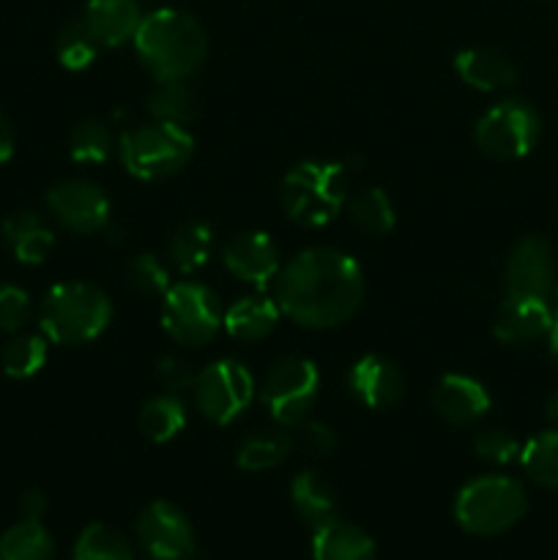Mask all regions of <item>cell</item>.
<instances>
[{
	"label": "cell",
	"mask_w": 558,
	"mask_h": 560,
	"mask_svg": "<svg viewBox=\"0 0 558 560\" xmlns=\"http://www.w3.org/2000/svg\"><path fill=\"white\" fill-rule=\"evenodd\" d=\"M364 299V271L348 252L315 246L295 255L279 271L277 304L304 328H337L350 320Z\"/></svg>",
	"instance_id": "1"
},
{
	"label": "cell",
	"mask_w": 558,
	"mask_h": 560,
	"mask_svg": "<svg viewBox=\"0 0 558 560\" xmlns=\"http://www.w3.org/2000/svg\"><path fill=\"white\" fill-rule=\"evenodd\" d=\"M140 63L156 82L189 80L208 55V38L200 22L178 9H156L142 16L135 33Z\"/></svg>",
	"instance_id": "2"
},
{
	"label": "cell",
	"mask_w": 558,
	"mask_h": 560,
	"mask_svg": "<svg viewBox=\"0 0 558 560\" xmlns=\"http://www.w3.org/2000/svg\"><path fill=\"white\" fill-rule=\"evenodd\" d=\"M113 320L107 293L91 282L55 284L38 306L42 334L55 345H85Z\"/></svg>",
	"instance_id": "3"
},
{
	"label": "cell",
	"mask_w": 558,
	"mask_h": 560,
	"mask_svg": "<svg viewBox=\"0 0 558 560\" xmlns=\"http://www.w3.org/2000/svg\"><path fill=\"white\" fill-rule=\"evenodd\" d=\"M348 202V175L342 164L310 159L284 175L282 208L301 228H326Z\"/></svg>",
	"instance_id": "4"
},
{
	"label": "cell",
	"mask_w": 558,
	"mask_h": 560,
	"mask_svg": "<svg viewBox=\"0 0 558 560\" xmlns=\"http://www.w3.org/2000/svg\"><path fill=\"white\" fill-rule=\"evenodd\" d=\"M528 509L520 481L509 476H479L460 490L454 517L460 528L474 536H498L514 528Z\"/></svg>",
	"instance_id": "5"
},
{
	"label": "cell",
	"mask_w": 558,
	"mask_h": 560,
	"mask_svg": "<svg viewBox=\"0 0 558 560\" xmlns=\"http://www.w3.org/2000/svg\"><path fill=\"white\" fill-rule=\"evenodd\" d=\"M118 151L129 175L140 180H162L186 167L195 153V137L178 124L153 120L126 131Z\"/></svg>",
	"instance_id": "6"
},
{
	"label": "cell",
	"mask_w": 558,
	"mask_h": 560,
	"mask_svg": "<svg viewBox=\"0 0 558 560\" xmlns=\"http://www.w3.org/2000/svg\"><path fill=\"white\" fill-rule=\"evenodd\" d=\"M224 312L217 293L200 282L170 284L162 299V328L173 342L200 348L222 328Z\"/></svg>",
	"instance_id": "7"
},
{
	"label": "cell",
	"mask_w": 558,
	"mask_h": 560,
	"mask_svg": "<svg viewBox=\"0 0 558 560\" xmlns=\"http://www.w3.org/2000/svg\"><path fill=\"white\" fill-rule=\"evenodd\" d=\"M542 135V118L523 98H503L492 104L476 124V145L492 159L512 162L534 151Z\"/></svg>",
	"instance_id": "8"
},
{
	"label": "cell",
	"mask_w": 558,
	"mask_h": 560,
	"mask_svg": "<svg viewBox=\"0 0 558 560\" xmlns=\"http://www.w3.org/2000/svg\"><path fill=\"white\" fill-rule=\"evenodd\" d=\"M195 408L211 424H230L239 419L255 399V377L241 361L219 359L202 366L191 383Z\"/></svg>",
	"instance_id": "9"
},
{
	"label": "cell",
	"mask_w": 558,
	"mask_h": 560,
	"mask_svg": "<svg viewBox=\"0 0 558 560\" xmlns=\"http://www.w3.org/2000/svg\"><path fill=\"white\" fill-rule=\"evenodd\" d=\"M321 397V372L310 359L288 355L268 370L260 399L271 419L282 427H295L310 416Z\"/></svg>",
	"instance_id": "10"
},
{
	"label": "cell",
	"mask_w": 558,
	"mask_h": 560,
	"mask_svg": "<svg viewBox=\"0 0 558 560\" xmlns=\"http://www.w3.org/2000/svg\"><path fill=\"white\" fill-rule=\"evenodd\" d=\"M137 539L153 560H186L195 552V528L170 501H153L137 517Z\"/></svg>",
	"instance_id": "11"
},
{
	"label": "cell",
	"mask_w": 558,
	"mask_h": 560,
	"mask_svg": "<svg viewBox=\"0 0 558 560\" xmlns=\"http://www.w3.org/2000/svg\"><path fill=\"white\" fill-rule=\"evenodd\" d=\"M47 208L71 233L93 235L107 228L109 200L91 180H60L58 186L47 191Z\"/></svg>",
	"instance_id": "12"
},
{
	"label": "cell",
	"mask_w": 558,
	"mask_h": 560,
	"mask_svg": "<svg viewBox=\"0 0 558 560\" xmlns=\"http://www.w3.org/2000/svg\"><path fill=\"white\" fill-rule=\"evenodd\" d=\"M556 284L553 249L539 235H525L512 246L507 260V295L547 299Z\"/></svg>",
	"instance_id": "13"
},
{
	"label": "cell",
	"mask_w": 558,
	"mask_h": 560,
	"mask_svg": "<svg viewBox=\"0 0 558 560\" xmlns=\"http://www.w3.org/2000/svg\"><path fill=\"white\" fill-rule=\"evenodd\" d=\"M224 268L235 279L255 288H266L279 273V249L274 238L260 230H246L233 235L222 249Z\"/></svg>",
	"instance_id": "14"
},
{
	"label": "cell",
	"mask_w": 558,
	"mask_h": 560,
	"mask_svg": "<svg viewBox=\"0 0 558 560\" xmlns=\"http://www.w3.org/2000/svg\"><path fill=\"white\" fill-rule=\"evenodd\" d=\"M348 392L359 399L361 405L375 410L394 408L405 394V375L394 361L383 359V355H364L350 366Z\"/></svg>",
	"instance_id": "15"
},
{
	"label": "cell",
	"mask_w": 558,
	"mask_h": 560,
	"mask_svg": "<svg viewBox=\"0 0 558 560\" xmlns=\"http://www.w3.org/2000/svg\"><path fill=\"white\" fill-rule=\"evenodd\" d=\"M553 312L547 299H531V295H507L498 306L496 337L507 345H531L547 337L553 326Z\"/></svg>",
	"instance_id": "16"
},
{
	"label": "cell",
	"mask_w": 558,
	"mask_h": 560,
	"mask_svg": "<svg viewBox=\"0 0 558 560\" xmlns=\"http://www.w3.org/2000/svg\"><path fill=\"white\" fill-rule=\"evenodd\" d=\"M432 408L449 424L468 427L490 410V394L468 375H443L432 388Z\"/></svg>",
	"instance_id": "17"
},
{
	"label": "cell",
	"mask_w": 558,
	"mask_h": 560,
	"mask_svg": "<svg viewBox=\"0 0 558 560\" xmlns=\"http://www.w3.org/2000/svg\"><path fill=\"white\" fill-rule=\"evenodd\" d=\"M454 71L460 80L476 91H509L518 82V69L503 52L490 47H468L454 55Z\"/></svg>",
	"instance_id": "18"
},
{
	"label": "cell",
	"mask_w": 558,
	"mask_h": 560,
	"mask_svg": "<svg viewBox=\"0 0 558 560\" xmlns=\"http://www.w3.org/2000/svg\"><path fill=\"white\" fill-rule=\"evenodd\" d=\"M82 22L102 47H118L140 27V0H88Z\"/></svg>",
	"instance_id": "19"
},
{
	"label": "cell",
	"mask_w": 558,
	"mask_h": 560,
	"mask_svg": "<svg viewBox=\"0 0 558 560\" xmlns=\"http://www.w3.org/2000/svg\"><path fill=\"white\" fill-rule=\"evenodd\" d=\"M3 241L22 266H42L55 246V233L38 213L16 211L3 222Z\"/></svg>",
	"instance_id": "20"
},
{
	"label": "cell",
	"mask_w": 558,
	"mask_h": 560,
	"mask_svg": "<svg viewBox=\"0 0 558 560\" xmlns=\"http://www.w3.org/2000/svg\"><path fill=\"white\" fill-rule=\"evenodd\" d=\"M315 560H375V541L353 523L332 520L315 530L312 541Z\"/></svg>",
	"instance_id": "21"
},
{
	"label": "cell",
	"mask_w": 558,
	"mask_h": 560,
	"mask_svg": "<svg viewBox=\"0 0 558 560\" xmlns=\"http://www.w3.org/2000/svg\"><path fill=\"white\" fill-rule=\"evenodd\" d=\"M290 501L312 530L337 520V492L315 470H304V474L295 476L293 485H290Z\"/></svg>",
	"instance_id": "22"
},
{
	"label": "cell",
	"mask_w": 558,
	"mask_h": 560,
	"mask_svg": "<svg viewBox=\"0 0 558 560\" xmlns=\"http://www.w3.org/2000/svg\"><path fill=\"white\" fill-rule=\"evenodd\" d=\"M277 301L266 299V295H246L224 312L222 326L228 328L230 337L241 339V342H257V339H266L277 328Z\"/></svg>",
	"instance_id": "23"
},
{
	"label": "cell",
	"mask_w": 558,
	"mask_h": 560,
	"mask_svg": "<svg viewBox=\"0 0 558 560\" xmlns=\"http://www.w3.org/2000/svg\"><path fill=\"white\" fill-rule=\"evenodd\" d=\"M293 438L288 432L277 430H260L246 435L244 441L235 448V463L241 470H252V474H260V470H271L277 465H282L284 459L293 452Z\"/></svg>",
	"instance_id": "24"
},
{
	"label": "cell",
	"mask_w": 558,
	"mask_h": 560,
	"mask_svg": "<svg viewBox=\"0 0 558 560\" xmlns=\"http://www.w3.org/2000/svg\"><path fill=\"white\" fill-rule=\"evenodd\" d=\"M55 541L38 520H20L0 536V560H53Z\"/></svg>",
	"instance_id": "25"
},
{
	"label": "cell",
	"mask_w": 558,
	"mask_h": 560,
	"mask_svg": "<svg viewBox=\"0 0 558 560\" xmlns=\"http://www.w3.org/2000/svg\"><path fill=\"white\" fill-rule=\"evenodd\" d=\"M213 230L206 222H186L173 233L167 244V257L181 273H191L202 268L211 257Z\"/></svg>",
	"instance_id": "26"
},
{
	"label": "cell",
	"mask_w": 558,
	"mask_h": 560,
	"mask_svg": "<svg viewBox=\"0 0 558 560\" xmlns=\"http://www.w3.org/2000/svg\"><path fill=\"white\" fill-rule=\"evenodd\" d=\"M186 427V405L175 394H159L140 410V430L148 441L167 443Z\"/></svg>",
	"instance_id": "27"
},
{
	"label": "cell",
	"mask_w": 558,
	"mask_h": 560,
	"mask_svg": "<svg viewBox=\"0 0 558 560\" xmlns=\"http://www.w3.org/2000/svg\"><path fill=\"white\" fill-rule=\"evenodd\" d=\"M148 109L156 120L186 126L200 113V96H197L195 88L186 85V80L159 82V88L148 98Z\"/></svg>",
	"instance_id": "28"
},
{
	"label": "cell",
	"mask_w": 558,
	"mask_h": 560,
	"mask_svg": "<svg viewBox=\"0 0 558 560\" xmlns=\"http://www.w3.org/2000/svg\"><path fill=\"white\" fill-rule=\"evenodd\" d=\"M348 213L353 219V224L359 230L370 235H386L394 230V222H397V213H394L392 200L383 189L377 186H367L359 195L350 197Z\"/></svg>",
	"instance_id": "29"
},
{
	"label": "cell",
	"mask_w": 558,
	"mask_h": 560,
	"mask_svg": "<svg viewBox=\"0 0 558 560\" xmlns=\"http://www.w3.org/2000/svg\"><path fill=\"white\" fill-rule=\"evenodd\" d=\"M520 463H523L531 481L558 490V430H547L531 438L520 452Z\"/></svg>",
	"instance_id": "30"
},
{
	"label": "cell",
	"mask_w": 558,
	"mask_h": 560,
	"mask_svg": "<svg viewBox=\"0 0 558 560\" xmlns=\"http://www.w3.org/2000/svg\"><path fill=\"white\" fill-rule=\"evenodd\" d=\"M0 361H3L5 375L14 377V381L33 377L47 364V337L44 334L42 337L38 334H20L5 345Z\"/></svg>",
	"instance_id": "31"
},
{
	"label": "cell",
	"mask_w": 558,
	"mask_h": 560,
	"mask_svg": "<svg viewBox=\"0 0 558 560\" xmlns=\"http://www.w3.org/2000/svg\"><path fill=\"white\" fill-rule=\"evenodd\" d=\"M74 560H135V552L118 530L93 523L77 539Z\"/></svg>",
	"instance_id": "32"
},
{
	"label": "cell",
	"mask_w": 558,
	"mask_h": 560,
	"mask_svg": "<svg viewBox=\"0 0 558 560\" xmlns=\"http://www.w3.org/2000/svg\"><path fill=\"white\" fill-rule=\"evenodd\" d=\"M102 44L96 42L91 31H88L85 22H69L63 31L58 33V44H55V52L63 69L69 71H82L96 60Z\"/></svg>",
	"instance_id": "33"
},
{
	"label": "cell",
	"mask_w": 558,
	"mask_h": 560,
	"mask_svg": "<svg viewBox=\"0 0 558 560\" xmlns=\"http://www.w3.org/2000/svg\"><path fill=\"white\" fill-rule=\"evenodd\" d=\"M109 151H113V135H109V126L104 124V120H82V124L71 131L69 153L74 162L98 164L109 156Z\"/></svg>",
	"instance_id": "34"
},
{
	"label": "cell",
	"mask_w": 558,
	"mask_h": 560,
	"mask_svg": "<svg viewBox=\"0 0 558 560\" xmlns=\"http://www.w3.org/2000/svg\"><path fill=\"white\" fill-rule=\"evenodd\" d=\"M126 279H129L131 290L146 299H164V293L170 290L167 266L153 255H137L126 268Z\"/></svg>",
	"instance_id": "35"
},
{
	"label": "cell",
	"mask_w": 558,
	"mask_h": 560,
	"mask_svg": "<svg viewBox=\"0 0 558 560\" xmlns=\"http://www.w3.org/2000/svg\"><path fill=\"white\" fill-rule=\"evenodd\" d=\"M474 452L479 454V459L492 465H509L520 457L523 446L518 443V438L509 435L507 430H485L474 438Z\"/></svg>",
	"instance_id": "36"
},
{
	"label": "cell",
	"mask_w": 558,
	"mask_h": 560,
	"mask_svg": "<svg viewBox=\"0 0 558 560\" xmlns=\"http://www.w3.org/2000/svg\"><path fill=\"white\" fill-rule=\"evenodd\" d=\"M31 320V295L16 284H0V331L16 334Z\"/></svg>",
	"instance_id": "37"
},
{
	"label": "cell",
	"mask_w": 558,
	"mask_h": 560,
	"mask_svg": "<svg viewBox=\"0 0 558 560\" xmlns=\"http://www.w3.org/2000/svg\"><path fill=\"white\" fill-rule=\"evenodd\" d=\"M299 427V435H295L293 443H299L306 454L312 457H328V454L337 448V435L328 424H321V421H301Z\"/></svg>",
	"instance_id": "38"
},
{
	"label": "cell",
	"mask_w": 558,
	"mask_h": 560,
	"mask_svg": "<svg viewBox=\"0 0 558 560\" xmlns=\"http://www.w3.org/2000/svg\"><path fill=\"white\" fill-rule=\"evenodd\" d=\"M197 372L189 370V364L173 359V355H164L156 364V377L167 392H181V388H189L195 383Z\"/></svg>",
	"instance_id": "39"
},
{
	"label": "cell",
	"mask_w": 558,
	"mask_h": 560,
	"mask_svg": "<svg viewBox=\"0 0 558 560\" xmlns=\"http://www.w3.org/2000/svg\"><path fill=\"white\" fill-rule=\"evenodd\" d=\"M47 495H44L42 490H27L22 492L20 498V514L22 520H38L42 523V517L47 514Z\"/></svg>",
	"instance_id": "40"
},
{
	"label": "cell",
	"mask_w": 558,
	"mask_h": 560,
	"mask_svg": "<svg viewBox=\"0 0 558 560\" xmlns=\"http://www.w3.org/2000/svg\"><path fill=\"white\" fill-rule=\"evenodd\" d=\"M14 153V129H11L9 118L0 113V164H5Z\"/></svg>",
	"instance_id": "41"
},
{
	"label": "cell",
	"mask_w": 558,
	"mask_h": 560,
	"mask_svg": "<svg viewBox=\"0 0 558 560\" xmlns=\"http://www.w3.org/2000/svg\"><path fill=\"white\" fill-rule=\"evenodd\" d=\"M547 339H550L553 361H556V364H558V315L553 317V326H550V334H547Z\"/></svg>",
	"instance_id": "42"
},
{
	"label": "cell",
	"mask_w": 558,
	"mask_h": 560,
	"mask_svg": "<svg viewBox=\"0 0 558 560\" xmlns=\"http://www.w3.org/2000/svg\"><path fill=\"white\" fill-rule=\"evenodd\" d=\"M547 419H550L553 424H558V392L553 394L550 402H547Z\"/></svg>",
	"instance_id": "43"
},
{
	"label": "cell",
	"mask_w": 558,
	"mask_h": 560,
	"mask_svg": "<svg viewBox=\"0 0 558 560\" xmlns=\"http://www.w3.org/2000/svg\"><path fill=\"white\" fill-rule=\"evenodd\" d=\"M556 299H558V288H556Z\"/></svg>",
	"instance_id": "44"
}]
</instances>
